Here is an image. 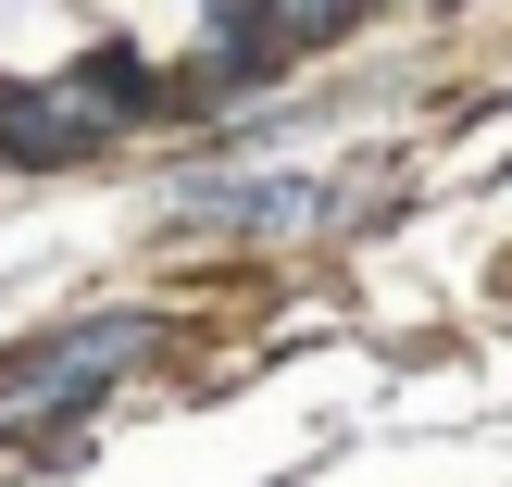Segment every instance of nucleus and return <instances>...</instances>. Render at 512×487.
Listing matches in <instances>:
<instances>
[{
	"label": "nucleus",
	"instance_id": "obj_1",
	"mask_svg": "<svg viewBox=\"0 0 512 487\" xmlns=\"http://www.w3.org/2000/svg\"><path fill=\"white\" fill-rule=\"evenodd\" d=\"M138 100H150V63L138 50H100V63L63 75V88H0V150H13V163H75V150L113 138Z\"/></svg>",
	"mask_w": 512,
	"mask_h": 487
},
{
	"label": "nucleus",
	"instance_id": "obj_3",
	"mask_svg": "<svg viewBox=\"0 0 512 487\" xmlns=\"http://www.w3.org/2000/svg\"><path fill=\"white\" fill-rule=\"evenodd\" d=\"M188 213H200V225H250V238H263V225H313L325 188H300V175H200Z\"/></svg>",
	"mask_w": 512,
	"mask_h": 487
},
{
	"label": "nucleus",
	"instance_id": "obj_4",
	"mask_svg": "<svg viewBox=\"0 0 512 487\" xmlns=\"http://www.w3.org/2000/svg\"><path fill=\"white\" fill-rule=\"evenodd\" d=\"M325 25H350V0H275V13H263V38L288 50V38H325Z\"/></svg>",
	"mask_w": 512,
	"mask_h": 487
},
{
	"label": "nucleus",
	"instance_id": "obj_2",
	"mask_svg": "<svg viewBox=\"0 0 512 487\" xmlns=\"http://www.w3.org/2000/svg\"><path fill=\"white\" fill-rule=\"evenodd\" d=\"M138 350H150V313H88V325H63V338H38L25 363H0V425H63V413H88Z\"/></svg>",
	"mask_w": 512,
	"mask_h": 487
}]
</instances>
